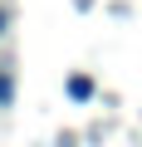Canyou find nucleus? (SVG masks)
<instances>
[{
    "mask_svg": "<svg viewBox=\"0 0 142 147\" xmlns=\"http://www.w3.org/2000/svg\"><path fill=\"white\" fill-rule=\"evenodd\" d=\"M5 103H10V79L0 74V108H5Z\"/></svg>",
    "mask_w": 142,
    "mask_h": 147,
    "instance_id": "f03ea898",
    "label": "nucleus"
},
{
    "mask_svg": "<svg viewBox=\"0 0 142 147\" xmlns=\"http://www.w3.org/2000/svg\"><path fill=\"white\" fill-rule=\"evenodd\" d=\"M69 98H74V103H88V98H93V79L74 74V79H69Z\"/></svg>",
    "mask_w": 142,
    "mask_h": 147,
    "instance_id": "f257e3e1",
    "label": "nucleus"
},
{
    "mask_svg": "<svg viewBox=\"0 0 142 147\" xmlns=\"http://www.w3.org/2000/svg\"><path fill=\"white\" fill-rule=\"evenodd\" d=\"M0 30H5V10H0Z\"/></svg>",
    "mask_w": 142,
    "mask_h": 147,
    "instance_id": "7ed1b4c3",
    "label": "nucleus"
}]
</instances>
